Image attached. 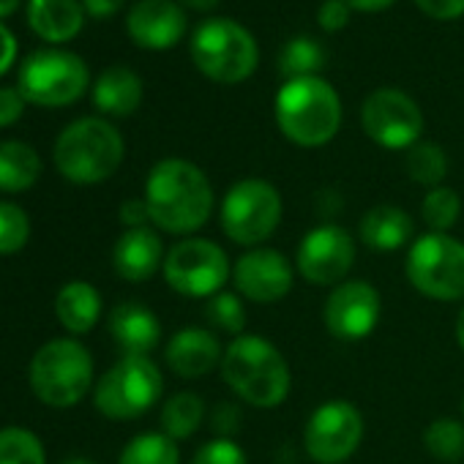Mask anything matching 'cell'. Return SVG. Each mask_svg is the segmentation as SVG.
Segmentation results:
<instances>
[{
    "label": "cell",
    "mask_w": 464,
    "mask_h": 464,
    "mask_svg": "<svg viewBox=\"0 0 464 464\" xmlns=\"http://www.w3.org/2000/svg\"><path fill=\"white\" fill-rule=\"evenodd\" d=\"M150 221L169 236H191L213 213V186L208 175L186 159H161L145 180Z\"/></svg>",
    "instance_id": "cell-1"
},
{
    "label": "cell",
    "mask_w": 464,
    "mask_h": 464,
    "mask_svg": "<svg viewBox=\"0 0 464 464\" xmlns=\"http://www.w3.org/2000/svg\"><path fill=\"white\" fill-rule=\"evenodd\" d=\"M221 380L232 393L260 410L279 407L293 388L287 358L274 342L252 334L229 342L221 358Z\"/></svg>",
    "instance_id": "cell-2"
},
{
    "label": "cell",
    "mask_w": 464,
    "mask_h": 464,
    "mask_svg": "<svg viewBox=\"0 0 464 464\" xmlns=\"http://www.w3.org/2000/svg\"><path fill=\"white\" fill-rule=\"evenodd\" d=\"M279 131L298 148H323L342 126V99L323 77L287 80L276 93Z\"/></svg>",
    "instance_id": "cell-3"
},
{
    "label": "cell",
    "mask_w": 464,
    "mask_h": 464,
    "mask_svg": "<svg viewBox=\"0 0 464 464\" xmlns=\"http://www.w3.org/2000/svg\"><path fill=\"white\" fill-rule=\"evenodd\" d=\"M126 153L121 131L102 118H80L55 140V167L69 183L93 186L115 175Z\"/></svg>",
    "instance_id": "cell-4"
},
{
    "label": "cell",
    "mask_w": 464,
    "mask_h": 464,
    "mask_svg": "<svg viewBox=\"0 0 464 464\" xmlns=\"http://www.w3.org/2000/svg\"><path fill=\"white\" fill-rule=\"evenodd\" d=\"M191 61L213 82L238 85L257 69L260 50L255 36L232 20H208L191 36Z\"/></svg>",
    "instance_id": "cell-5"
},
{
    "label": "cell",
    "mask_w": 464,
    "mask_h": 464,
    "mask_svg": "<svg viewBox=\"0 0 464 464\" xmlns=\"http://www.w3.org/2000/svg\"><path fill=\"white\" fill-rule=\"evenodd\" d=\"M282 194L274 183L263 178H244L232 183L229 191L224 194L218 224L232 244L255 249L274 236L282 221Z\"/></svg>",
    "instance_id": "cell-6"
},
{
    "label": "cell",
    "mask_w": 464,
    "mask_h": 464,
    "mask_svg": "<svg viewBox=\"0 0 464 464\" xmlns=\"http://www.w3.org/2000/svg\"><path fill=\"white\" fill-rule=\"evenodd\" d=\"M31 391L50 407H74L93 382V358L74 339L47 342L28 369Z\"/></svg>",
    "instance_id": "cell-7"
},
{
    "label": "cell",
    "mask_w": 464,
    "mask_h": 464,
    "mask_svg": "<svg viewBox=\"0 0 464 464\" xmlns=\"http://www.w3.org/2000/svg\"><path fill=\"white\" fill-rule=\"evenodd\" d=\"M407 282L431 301L464 298V244L448 232H426L407 252Z\"/></svg>",
    "instance_id": "cell-8"
},
{
    "label": "cell",
    "mask_w": 464,
    "mask_h": 464,
    "mask_svg": "<svg viewBox=\"0 0 464 464\" xmlns=\"http://www.w3.org/2000/svg\"><path fill=\"white\" fill-rule=\"evenodd\" d=\"M91 85V72L85 61L69 50H34L20 72L17 88L28 104L36 107H69Z\"/></svg>",
    "instance_id": "cell-9"
},
{
    "label": "cell",
    "mask_w": 464,
    "mask_h": 464,
    "mask_svg": "<svg viewBox=\"0 0 464 464\" xmlns=\"http://www.w3.org/2000/svg\"><path fill=\"white\" fill-rule=\"evenodd\" d=\"M161 388L164 377L148 355H123L99 380L93 404L110 420H134L159 401Z\"/></svg>",
    "instance_id": "cell-10"
},
{
    "label": "cell",
    "mask_w": 464,
    "mask_h": 464,
    "mask_svg": "<svg viewBox=\"0 0 464 464\" xmlns=\"http://www.w3.org/2000/svg\"><path fill=\"white\" fill-rule=\"evenodd\" d=\"M167 285L186 298H213L232 279L227 252L208 238H183L164 257Z\"/></svg>",
    "instance_id": "cell-11"
},
{
    "label": "cell",
    "mask_w": 464,
    "mask_h": 464,
    "mask_svg": "<svg viewBox=\"0 0 464 464\" xmlns=\"http://www.w3.org/2000/svg\"><path fill=\"white\" fill-rule=\"evenodd\" d=\"M361 123L372 142L388 150H410L420 142L423 112L412 96L399 88H380L366 96L361 107Z\"/></svg>",
    "instance_id": "cell-12"
},
{
    "label": "cell",
    "mask_w": 464,
    "mask_h": 464,
    "mask_svg": "<svg viewBox=\"0 0 464 464\" xmlns=\"http://www.w3.org/2000/svg\"><path fill=\"white\" fill-rule=\"evenodd\" d=\"M363 440V415L353 401L320 404L304 429V445L317 464H344Z\"/></svg>",
    "instance_id": "cell-13"
},
{
    "label": "cell",
    "mask_w": 464,
    "mask_h": 464,
    "mask_svg": "<svg viewBox=\"0 0 464 464\" xmlns=\"http://www.w3.org/2000/svg\"><path fill=\"white\" fill-rule=\"evenodd\" d=\"M355 263V244L339 224H320L301 238L295 268L317 287H336L347 279Z\"/></svg>",
    "instance_id": "cell-14"
},
{
    "label": "cell",
    "mask_w": 464,
    "mask_h": 464,
    "mask_svg": "<svg viewBox=\"0 0 464 464\" xmlns=\"http://www.w3.org/2000/svg\"><path fill=\"white\" fill-rule=\"evenodd\" d=\"M380 312H382L380 293L363 279H350L336 285L325 298L323 323L334 339L361 342L374 334L380 323Z\"/></svg>",
    "instance_id": "cell-15"
},
{
    "label": "cell",
    "mask_w": 464,
    "mask_h": 464,
    "mask_svg": "<svg viewBox=\"0 0 464 464\" xmlns=\"http://www.w3.org/2000/svg\"><path fill=\"white\" fill-rule=\"evenodd\" d=\"M232 282L238 295L252 304H279L293 290V266L282 252L255 246L232 266Z\"/></svg>",
    "instance_id": "cell-16"
},
{
    "label": "cell",
    "mask_w": 464,
    "mask_h": 464,
    "mask_svg": "<svg viewBox=\"0 0 464 464\" xmlns=\"http://www.w3.org/2000/svg\"><path fill=\"white\" fill-rule=\"evenodd\" d=\"M126 31L142 50H169L186 34V14L175 0H137L126 14Z\"/></svg>",
    "instance_id": "cell-17"
},
{
    "label": "cell",
    "mask_w": 464,
    "mask_h": 464,
    "mask_svg": "<svg viewBox=\"0 0 464 464\" xmlns=\"http://www.w3.org/2000/svg\"><path fill=\"white\" fill-rule=\"evenodd\" d=\"M164 358H167V366L172 369V374H178L183 380H199V377L210 374L216 366H221L224 350L213 331L188 325L169 339Z\"/></svg>",
    "instance_id": "cell-18"
},
{
    "label": "cell",
    "mask_w": 464,
    "mask_h": 464,
    "mask_svg": "<svg viewBox=\"0 0 464 464\" xmlns=\"http://www.w3.org/2000/svg\"><path fill=\"white\" fill-rule=\"evenodd\" d=\"M164 244L150 227L126 229L112 249V268L126 282H148L164 268Z\"/></svg>",
    "instance_id": "cell-19"
},
{
    "label": "cell",
    "mask_w": 464,
    "mask_h": 464,
    "mask_svg": "<svg viewBox=\"0 0 464 464\" xmlns=\"http://www.w3.org/2000/svg\"><path fill=\"white\" fill-rule=\"evenodd\" d=\"M110 334L123 355H148L161 339V323L148 306L126 301L112 309Z\"/></svg>",
    "instance_id": "cell-20"
},
{
    "label": "cell",
    "mask_w": 464,
    "mask_h": 464,
    "mask_svg": "<svg viewBox=\"0 0 464 464\" xmlns=\"http://www.w3.org/2000/svg\"><path fill=\"white\" fill-rule=\"evenodd\" d=\"M28 25L47 44H66L80 36L85 9L80 0H28Z\"/></svg>",
    "instance_id": "cell-21"
},
{
    "label": "cell",
    "mask_w": 464,
    "mask_h": 464,
    "mask_svg": "<svg viewBox=\"0 0 464 464\" xmlns=\"http://www.w3.org/2000/svg\"><path fill=\"white\" fill-rule=\"evenodd\" d=\"M358 236L374 252H399L412 244L415 221L407 210L396 205H374L363 213Z\"/></svg>",
    "instance_id": "cell-22"
},
{
    "label": "cell",
    "mask_w": 464,
    "mask_h": 464,
    "mask_svg": "<svg viewBox=\"0 0 464 464\" xmlns=\"http://www.w3.org/2000/svg\"><path fill=\"white\" fill-rule=\"evenodd\" d=\"M142 104V80L126 66H110L93 82V107L112 118H126Z\"/></svg>",
    "instance_id": "cell-23"
},
{
    "label": "cell",
    "mask_w": 464,
    "mask_h": 464,
    "mask_svg": "<svg viewBox=\"0 0 464 464\" xmlns=\"http://www.w3.org/2000/svg\"><path fill=\"white\" fill-rule=\"evenodd\" d=\"M55 314L69 334L82 336L93 331L102 317V295L88 282H69L55 298Z\"/></svg>",
    "instance_id": "cell-24"
},
{
    "label": "cell",
    "mask_w": 464,
    "mask_h": 464,
    "mask_svg": "<svg viewBox=\"0 0 464 464\" xmlns=\"http://www.w3.org/2000/svg\"><path fill=\"white\" fill-rule=\"evenodd\" d=\"M42 175L39 153L20 140L0 142V191H28Z\"/></svg>",
    "instance_id": "cell-25"
},
{
    "label": "cell",
    "mask_w": 464,
    "mask_h": 464,
    "mask_svg": "<svg viewBox=\"0 0 464 464\" xmlns=\"http://www.w3.org/2000/svg\"><path fill=\"white\" fill-rule=\"evenodd\" d=\"M205 418V401L194 391L169 396L161 407V431L172 440H188Z\"/></svg>",
    "instance_id": "cell-26"
},
{
    "label": "cell",
    "mask_w": 464,
    "mask_h": 464,
    "mask_svg": "<svg viewBox=\"0 0 464 464\" xmlns=\"http://www.w3.org/2000/svg\"><path fill=\"white\" fill-rule=\"evenodd\" d=\"M423 448L431 459L442 464H456L464 459V423L456 418H434L423 431Z\"/></svg>",
    "instance_id": "cell-27"
},
{
    "label": "cell",
    "mask_w": 464,
    "mask_h": 464,
    "mask_svg": "<svg viewBox=\"0 0 464 464\" xmlns=\"http://www.w3.org/2000/svg\"><path fill=\"white\" fill-rule=\"evenodd\" d=\"M118 464H180V450L164 431H145L123 448Z\"/></svg>",
    "instance_id": "cell-28"
},
{
    "label": "cell",
    "mask_w": 464,
    "mask_h": 464,
    "mask_svg": "<svg viewBox=\"0 0 464 464\" xmlns=\"http://www.w3.org/2000/svg\"><path fill=\"white\" fill-rule=\"evenodd\" d=\"M404 169L415 183L437 188L448 175V156L434 142H415L404 156Z\"/></svg>",
    "instance_id": "cell-29"
},
{
    "label": "cell",
    "mask_w": 464,
    "mask_h": 464,
    "mask_svg": "<svg viewBox=\"0 0 464 464\" xmlns=\"http://www.w3.org/2000/svg\"><path fill=\"white\" fill-rule=\"evenodd\" d=\"M205 320L208 325L213 328V334H227L232 339L244 336L246 331V309H244V301L241 295L236 293H216L208 306H205Z\"/></svg>",
    "instance_id": "cell-30"
},
{
    "label": "cell",
    "mask_w": 464,
    "mask_h": 464,
    "mask_svg": "<svg viewBox=\"0 0 464 464\" xmlns=\"http://www.w3.org/2000/svg\"><path fill=\"white\" fill-rule=\"evenodd\" d=\"M323 63H325L323 47L314 39H306V36H295L293 42H287L282 55H279V69L290 80H295V77H317Z\"/></svg>",
    "instance_id": "cell-31"
},
{
    "label": "cell",
    "mask_w": 464,
    "mask_h": 464,
    "mask_svg": "<svg viewBox=\"0 0 464 464\" xmlns=\"http://www.w3.org/2000/svg\"><path fill=\"white\" fill-rule=\"evenodd\" d=\"M420 216H423V224L429 227V232H448L461 216L459 191L448 188V186L429 188L423 197V205H420Z\"/></svg>",
    "instance_id": "cell-32"
},
{
    "label": "cell",
    "mask_w": 464,
    "mask_h": 464,
    "mask_svg": "<svg viewBox=\"0 0 464 464\" xmlns=\"http://www.w3.org/2000/svg\"><path fill=\"white\" fill-rule=\"evenodd\" d=\"M0 464H47L42 440L20 426L0 429Z\"/></svg>",
    "instance_id": "cell-33"
},
{
    "label": "cell",
    "mask_w": 464,
    "mask_h": 464,
    "mask_svg": "<svg viewBox=\"0 0 464 464\" xmlns=\"http://www.w3.org/2000/svg\"><path fill=\"white\" fill-rule=\"evenodd\" d=\"M31 238V218L14 202H0V255H17Z\"/></svg>",
    "instance_id": "cell-34"
},
{
    "label": "cell",
    "mask_w": 464,
    "mask_h": 464,
    "mask_svg": "<svg viewBox=\"0 0 464 464\" xmlns=\"http://www.w3.org/2000/svg\"><path fill=\"white\" fill-rule=\"evenodd\" d=\"M191 464H249L246 450L229 437L208 440L191 459Z\"/></svg>",
    "instance_id": "cell-35"
},
{
    "label": "cell",
    "mask_w": 464,
    "mask_h": 464,
    "mask_svg": "<svg viewBox=\"0 0 464 464\" xmlns=\"http://www.w3.org/2000/svg\"><path fill=\"white\" fill-rule=\"evenodd\" d=\"M350 14H353V9L344 4V0H323V6L317 9V23L323 31L336 34V31L347 28Z\"/></svg>",
    "instance_id": "cell-36"
},
{
    "label": "cell",
    "mask_w": 464,
    "mask_h": 464,
    "mask_svg": "<svg viewBox=\"0 0 464 464\" xmlns=\"http://www.w3.org/2000/svg\"><path fill=\"white\" fill-rule=\"evenodd\" d=\"M25 96L20 88H0V129L14 126L25 112Z\"/></svg>",
    "instance_id": "cell-37"
},
{
    "label": "cell",
    "mask_w": 464,
    "mask_h": 464,
    "mask_svg": "<svg viewBox=\"0 0 464 464\" xmlns=\"http://www.w3.org/2000/svg\"><path fill=\"white\" fill-rule=\"evenodd\" d=\"M415 6L426 17L440 20V23H450L464 14V0H415Z\"/></svg>",
    "instance_id": "cell-38"
},
{
    "label": "cell",
    "mask_w": 464,
    "mask_h": 464,
    "mask_svg": "<svg viewBox=\"0 0 464 464\" xmlns=\"http://www.w3.org/2000/svg\"><path fill=\"white\" fill-rule=\"evenodd\" d=\"M210 426H213V431L216 434H221V437H229L232 440V434L238 431V410L232 407V404H216V410H213V420H210Z\"/></svg>",
    "instance_id": "cell-39"
},
{
    "label": "cell",
    "mask_w": 464,
    "mask_h": 464,
    "mask_svg": "<svg viewBox=\"0 0 464 464\" xmlns=\"http://www.w3.org/2000/svg\"><path fill=\"white\" fill-rule=\"evenodd\" d=\"M118 216H121V221H123L129 229H134V227H145V221H150V210H148L145 197H142V199H126V202L121 205Z\"/></svg>",
    "instance_id": "cell-40"
},
{
    "label": "cell",
    "mask_w": 464,
    "mask_h": 464,
    "mask_svg": "<svg viewBox=\"0 0 464 464\" xmlns=\"http://www.w3.org/2000/svg\"><path fill=\"white\" fill-rule=\"evenodd\" d=\"M17 39H14V34L0 23V77H4L12 66H14V61H17Z\"/></svg>",
    "instance_id": "cell-41"
},
{
    "label": "cell",
    "mask_w": 464,
    "mask_h": 464,
    "mask_svg": "<svg viewBox=\"0 0 464 464\" xmlns=\"http://www.w3.org/2000/svg\"><path fill=\"white\" fill-rule=\"evenodd\" d=\"M126 0H82V9L93 20H110L123 9Z\"/></svg>",
    "instance_id": "cell-42"
},
{
    "label": "cell",
    "mask_w": 464,
    "mask_h": 464,
    "mask_svg": "<svg viewBox=\"0 0 464 464\" xmlns=\"http://www.w3.org/2000/svg\"><path fill=\"white\" fill-rule=\"evenodd\" d=\"M344 4L355 12H382V9L393 6L396 0H344Z\"/></svg>",
    "instance_id": "cell-43"
},
{
    "label": "cell",
    "mask_w": 464,
    "mask_h": 464,
    "mask_svg": "<svg viewBox=\"0 0 464 464\" xmlns=\"http://www.w3.org/2000/svg\"><path fill=\"white\" fill-rule=\"evenodd\" d=\"M183 6L197 9V12H213L218 6V0H180Z\"/></svg>",
    "instance_id": "cell-44"
},
{
    "label": "cell",
    "mask_w": 464,
    "mask_h": 464,
    "mask_svg": "<svg viewBox=\"0 0 464 464\" xmlns=\"http://www.w3.org/2000/svg\"><path fill=\"white\" fill-rule=\"evenodd\" d=\"M23 4V0H0V20H6L17 12V6Z\"/></svg>",
    "instance_id": "cell-45"
},
{
    "label": "cell",
    "mask_w": 464,
    "mask_h": 464,
    "mask_svg": "<svg viewBox=\"0 0 464 464\" xmlns=\"http://www.w3.org/2000/svg\"><path fill=\"white\" fill-rule=\"evenodd\" d=\"M456 342L464 353V306L459 309V317H456Z\"/></svg>",
    "instance_id": "cell-46"
},
{
    "label": "cell",
    "mask_w": 464,
    "mask_h": 464,
    "mask_svg": "<svg viewBox=\"0 0 464 464\" xmlns=\"http://www.w3.org/2000/svg\"><path fill=\"white\" fill-rule=\"evenodd\" d=\"M63 464H93L91 459H69V461H63Z\"/></svg>",
    "instance_id": "cell-47"
},
{
    "label": "cell",
    "mask_w": 464,
    "mask_h": 464,
    "mask_svg": "<svg viewBox=\"0 0 464 464\" xmlns=\"http://www.w3.org/2000/svg\"><path fill=\"white\" fill-rule=\"evenodd\" d=\"M461 415H464V396H461Z\"/></svg>",
    "instance_id": "cell-48"
}]
</instances>
